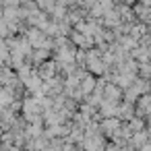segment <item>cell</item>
I'll use <instances>...</instances> for the list:
<instances>
[{
	"instance_id": "1",
	"label": "cell",
	"mask_w": 151,
	"mask_h": 151,
	"mask_svg": "<svg viewBox=\"0 0 151 151\" xmlns=\"http://www.w3.org/2000/svg\"><path fill=\"white\" fill-rule=\"evenodd\" d=\"M139 77L141 79H147V81H151V60H147V62H143V64H139Z\"/></svg>"
},
{
	"instance_id": "2",
	"label": "cell",
	"mask_w": 151,
	"mask_h": 151,
	"mask_svg": "<svg viewBox=\"0 0 151 151\" xmlns=\"http://www.w3.org/2000/svg\"><path fill=\"white\" fill-rule=\"evenodd\" d=\"M126 4H132V2H139V0H124Z\"/></svg>"
},
{
	"instance_id": "3",
	"label": "cell",
	"mask_w": 151,
	"mask_h": 151,
	"mask_svg": "<svg viewBox=\"0 0 151 151\" xmlns=\"http://www.w3.org/2000/svg\"><path fill=\"white\" fill-rule=\"evenodd\" d=\"M147 132H149V137H151V118H149V128H147Z\"/></svg>"
}]
</instances>
